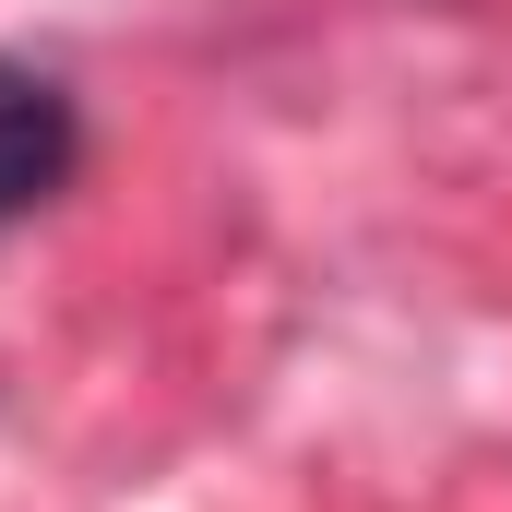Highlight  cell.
I'll use <instances>...</instances> for the list:
<instances>
[{
  "instance_id": "cell-1",
  "label": "cell",
  "mask_w": 512,
  "mask_h": 512,
  "mask_svg": "<svg viewBox=\"0 0 512 512\" xmlns=\"http://www.w3.org/2000/svg\"><path fill=\"white\" fill-rule=\"evenodd\" d=\"M72 179H84V108H72V84L36 72V60H0V227L48 215Z\"/></svg>"
}]
</instances>
